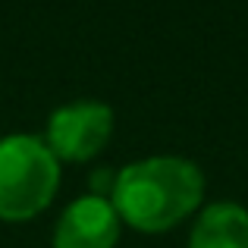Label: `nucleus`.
Masks as SVG:
<instances>
[{
    "label": "nucleus",
    "instance_id": "obj_1",
    "mask_svg": "<svg viewBox=\"0 0 248 248\" xmlns=\"http://www.w3.org/2000/svg\"><path fill=\"white\" fill-rule=\"evenodd\" d=\"M204 195V176L182 157H148L116 173L110 204L129 226L164 232L186 220Z\"/></svg>",
    "mask_w": 248,
    "mask_h": 248
},
{
    "label": "nucleus",
    "instance_id": "obj_2",
    "mask_svg": "<svg viewBox=\"0 0 248 248\" xmlns=\"http://www.w3.org/2000/svg\"><path fill=\"white\" fill-rule=\"evenodd\" d=\"M60 164L35 135L0 139V220H29L50 204Z\"/></svg>",
    "mask_w": 248,
    "mask_h": 248
},
{
    "label": "nucleus",
    "instance_id": "obj_3",
    "mask_svg": "<svg viewBox=\"0 0 248 248\" xmlns=\"http://www.w3.org/2000/svg\"><path fill=\"white\" fill-rule=\"evenodd\" d=\"M113 132V110L101 101H76L54 110L47 120V141L57 160H88L107 145Z\"/></svg>",
    "mask_w": 248,
    "mask_h": 248
},
{
    "label": "nucleus",
    "instance_id": "obj_4",
    "mask_svg": "<svg viewBox=\"0 0 248 248\" xmlns=\"http://www.w3.org/2000/svg\"><path fill=\"white\" fill-rule=\"evenodd\" d=\"M120 239V214L107 198L85 195L57 220L54 248H113Z\"/></svg>",
    "mask_w": 248,
    "mask_h": 248
},
{
    "label": "nucleus",
    "instance_id": "obj_5",
    "mask_svg": "<svg viewBox=\"0 0 248 248\" xmlns=\"http://www.w3.org/2000/svg\"><path fill=\"white\" fill-rule=\"evenodd\" d=\"M188 248H248V211L232 201L204 207L188 236Z\"/></svg>",
    "mask_w": 248,
    "mask_h": 248
},
{
    "label": "nucleus",
    "instance_id": "obj_6",
    "mask_svg": "<svg viewBox=\"0 0 248 248\" xmlns=\"http://www.w3.org/2000/svg\"><path fill=\"white\" fill-rule=\"evenodd\" d=\"M113 186H116V173H113V170L101 167V170H94V173H91V195H97V198H107V201H110V195H113Z\"/></svg>",
    "mask_w": 248,
    "mask_h": 248
}]
</instances>
